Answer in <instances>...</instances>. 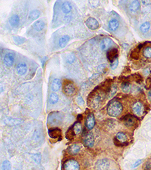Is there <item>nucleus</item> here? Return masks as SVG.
Here are the masks:
<instances>
[{"label": "nucleus", "mask_w": 151, "mask_h": 170, "mask_svg": "<svg viewBox=\"0 0 151 170\" xmlns=\"http://www.w3.org/2000/svg\"><path fill=\"white\" fill-rule=\"evenodd\" d=\"M142 163V160H138L137 161H136L132 165V168H135V167H138L139 165H140Z\"/></svg>", "instance_id": "obj_42"}, {"label": "nucleus", "mask_w": 151, "mask_h": 170, "mask_svg": "<svg viewBox=\"0 0 151 170\" xmlns=\"http://www.w3.org/2000/svg\"><path fill=\"white\" fill-rule=\"evenodd\" d=\"M75 134L74 133V131L72 130V128H70L67 132H66V138L67 139H72Z\"/></svg>", "instance_id": "obj_37"}, {"label": "nucleus", "mask_w": 151, "mask_h": 170, "mask_svg": "<svg viewBox=\"0 0 151 170\" xmlns=\"http://www.w3.org/2000/svg\"><path fill=\"white\" fill-rule=\"evenodd\" d=\"M77 102H78V104H80V105H81V106L84 104V100L82 99V98L81 97V96H79V97H78Z\"/></svg>", "instance_id": "obj_44"}, {"label": "nucleus", "mask_w": 151, "mask_h": 170, "mask_svg": "<svg viewBox=\"0 0 151 170\" xmlns=\"http://www.w3.org/2000/svg\"><path fill=\"white\" fill-rule=\"evenodd\" d=\"M141 46H139V47H137L136 49H135L131 53V57L135 59H138L139 58V49H140V47Z\"/></svg>", "instance_id": "obj_35"}, {"label": "nucleus", "mask_w": 151, "mask_h": 170, "mask_svg": "<svg viewBox=\"0 0 151 170\" xmlns=\"http://www.w3.org/2000/svg\"><path fill=\"white\" fill-rule=\"evenodd\" d=\"M115 140L119 144H125L128 140L127 135L124 132H118L115 135Z\"/></svg>", "instance_id": "obj_16"}, {"label": "nucleus", "mask_w": 151, "mask_h": 170, "mask_svg": "<svg viewBox=\"0 0 151 170\" xmlns=\"http://www.w3.org/2000/svg\"><path fill=\"white\" fill-rule=\"evenodd\" d=\"M11 120H12V121H11L10 118H8L6 120V123H8L9 124H11V123L13 124V125L18 124L20 123L19 120H17V119H13V118H11Z\"/></svg>", "instance_id": "obj_38"}, {"label": "nucleus", "mask_w": 151, "mask_h": 170, "mask_svg": "<svg viewBox=\"0 0 151 170\" xmlns=\"http://www.w3.org/2000/svg\"><path fill=\"white\" fill-rule=\"evenodd\" d=\"M11 168V165L10 162L8 160H5L3 162L1 165L2 170H10Z\"/></svg>", "instance_id": "obj_32"}, {"label": "nucleus", "mask_w": 151, "mask_h": 170, "mask_svg": "<svg viewBox=\"0 0 151 170\" xmlns=\"http://www.w3.org/2000/svg\"><path fill=\"white\" fill-rule=\"evenodd\" d=\"M118 64H119V61H118V59H117L116 60L114 61L113 62H112L111 63V69H115V68L117 67L118 66Z\"/></svg>", "instance_id": "obj_39"}, {"label": "nucleus", "mask_w": 151, "mask_h": 170, "mask_svg": "<svg viewBox=\"0 0 151 170\" xmlns=\"http://www.w3.org/2000/svg\"><path fill=\"white\" fill-rule=\"evenodd\" d=\"M32 158L36 164H40L41 161V155L40 153H35V154L32 155Z\"/></svg>", "instance_id": "obj_34"}, {"label": "nucleus", "mask_w": 151, "mask_h": 170, "mask_svg": "<svg viewBox=\"0 0 151 170\" xmlns=\"http://www.w3.org/2000/svg\"><path fill=\"white\" fill-rule=\"evenodd\" d=\"M145 170H150L151 169V161L149 160L145 164Z\"/></svg>", "instance_id": "obj_41"}, {"label": "nucleus", "mask_w": 151, "mask_h": 170, "mask_svg": "<svg viewBox=\"0 0 151 170\" xmlns=\"http://www.w3.org/2000/svg\"><path fill=\"white\" fill-rule=\"evenodd\" d=\"M86 26L91 30H96L100 27V24L97 19L93 17H89L86 21Z\"/></svg>", "instance_id": "obj_7"}, {"label": "nucleus", "mask_w": 151, "mask_h": 170, "mask_svg": "<svg viewBox=\"0 0 151 170\" xmlns=\"http://www.w3.org/2000/svg\"><path fill=\"white\" fill-rule=\"evenodd\" d=\"M129 11L132 13L137 12V11L139 10V9H140V2H139L138 0L132 1L131 4L129 5Z\"/></svg>", "instance_id": "obj_17"}, {"label": "nucleus", "mask_w": 151, "mask_h": 170, "mask_svg": "<svg viewBox=\"0 0 151 170\" xmlns=\"http://www.w3.org/2000/svg\"><path fill=\"white\" fill-rule=\"evenodd\" d=\"M62 82L61 80L59 79H54L52 83V90L54 92H56L59 91V89L61 88Z\"/></svg>", "instance_id": "obj_21"}, {"label": "nucleus", "mask_w": 151, "mask_h": 170, "mask_svg": "<svg viewBox=\"0 0 151 170\" xmlns=\"http://www.w3.org/2000/svg\"><path fill=\"white\" fill-rule=\"evenodd\" d=\"M137 122V119L135 116L131 115H127L123 118V123L128 128H131L134 126Z\"/></svg>", "instance_id": "obj_8"}, {"label": "nucleus", "mask_w": 151, "mask_h": 170, "mask_svg": "<svg viewBox=\"0 0 151 170\" xmlns=\"http://www.w3.org/2000/svg\"><path fill=\"white\" fill-rule=\"evenodd\" d=\"M33 27V29L36 31H40L45 28V23H44V21H43L38 20L34 23Z\"/></svg>", "instance_id": "obj_20"}, {"label": "nucleus", "mask_w": 151, "mask_h": 170, "mask_svg": "<svg viewBox=\"0 0 151 170\" xmlns=\"http://www.w3.org/2000/svg\"><path fill=\"white\" fill-rule=\"evenodd\" d=\"M76 60V57L74 53H70L67 55L66 56V61L68 64H73L74 63Z\"/></svg>", "instance_id": "obj_31"}, {"label": "nucleus", "mask_w": 151, "mask_h": 170, "mask_svg": "<svg viewBox=\"0 0 151 170\" xmlns=\"http://www.w3.org/2000/svg\"><path fill=\"white\" fill-rule=\"evenodd\" d=\"M143 56L146 59L151 58V47H146L143 49Z\"/></svg>", "instance_id": "obj_30"}, {"label": "nucleus", "mask_w": 151, "mask_h": 170, "mask_svg": "<svg viewBox=\"0 0 151 170\" xmlns=\"http://www.w3.org/2000/svg\"><path fill=\"white\" fill-rule=\"evenodd\" d=\"M132 110L135 114L141 116L144 112V106L141 102H135L132 106Z\"/></svg>", "instance_id": "obj_6"}, {"label": "nucleus", "mask_w": 151, "mask_h": 170, "mask_svg": "<svg viewBox=\"0 0 151 170\" xmlns=\"http://www.w3.org/2000/svg\"><path fill=\"white\" fill-rule=\"evenodd\" d=\"M62 11L64 13L68 14V13H70V11H72V6L69 2H64L62 5Z\"/></svg>", "instance_id": "obj_24"}, {"label": "nucleus", "mask_w": 151, "mask_h": 170, "mask_svg": "<svg viewBox=\"0 0 151 170\" xmlns=\"http://www.w3.org/2000/svg\"><path fill=\"white\" fill-rule=\"evenodd\" d=\"M64 168L65 170H80V165L77 161L70 159L65 163Z\"/></svg>", "instance_id": "obj_3"}, {"label": "nucleus", "mask_w": 151, "mask_h": 170, "mask_svg": "<svg viewBox=\"0 0 151 170\" xmlns=\"http://www.w3.org/2000/svg\"><path fill=\"white\" fill-rule=\"evenodd\" d=\"M13 40H14L16 44L20 45V44H23V43H25V41H26V39L24 37H22L17 36L13 37Z\"/></svg>", "instance_id": "obj_33"}, {"label": "nucleus", "mask_w": 151, "mask_h": 170, "mask_svg": "<svg viewBox=\"0 0 151 170\" xmlns=\"http://www.w3.org/2000/svg\"><path fill=\"white\" fill-rule=\"evenodd\" d=\"M64 93H65V95L68 96H71L74 95L76 92V88L74 85L72 83H68L65 85L63 88Z\"/></svg>", "instance_id": "obj_13"}, {"label": "nucleus", "mask_w": 151, "mask_h": 170, "mask_svg": "<svg viewBox=\"0 0 151 170\" xmlns=\"http://www.w3.org/2000/svg\"><path fill=\"white\" fill-rule=\"evenodd\" d=\"M107 59L110 61V63H112L115 60H116L118 57V50L115 48H113V49H110L107 50Z\"/></svg>", "instance_id": "obj_9"}, {"label": "nucleus", "mask_w": 151, "mask_h": 170, "mask_svg": "<svg viewBox=\"0 0 151 170\" xmlns=\"http://www.w3.org/2000/svg\"><path fill=\"white\" fill-rule=\"evenodd\" d=\"M113 44V41L110 38H104L101 41L100 47L103 51H107L110 49Z\"/></svg>", "instance_id": "obj_5"}, {"label": "nucleus", "mask_w": 151, "mask_h": 170, "mask_svg": "<svg viewBox=\"0 0 151 170\" xmlns=\"http://www.w3.org/2000/svg\"><path fill=\"white\" fill-rule=\"evenodd\" d=\"M16 71L17 73L19 75H24L26 74L27 71V66L26 63H20L16 66Z\"/></svg>", "instance_id": "obj_15"}, {"label": "nucleus", "mask_w": 151, "mask_h": 170, "mask_svg": "<svg viewBox=\"0 0 151 170\" xmlns=\"http://www.w3.org/2000/svg\"><path fill=\"white\" fill-rule=\"evenodd\" d=\"M15 61V57L12 53H8L5 55L3 59V62L5 65L8 66H13Z\"/></svg>", "instance_id": "obj_14"}, {"label": "nucleus", "mask_w": 151, "mask_h": 170, "mask_svg": "<svg viewBox=\"0 0 151 170\" xmlns=\"http://www.w3.org/2000/svg\"><path fill=\"white\" fill-rule=\"evenodd\" d=\"M94 136L91 134H87L84 138V144L88 148H91L94 144Z\"/></svg>", "instance_id": "obj_12"}, {"label": "nucleus", "mask_w": 151, "mask_h": 170, "mask_svg": "<svg viewBox=\"0 0 151 170\" xmlns=\"http://www.w3.org/2000/svg\"><path fill=\"white\" fill-rule=\"evenodd\" d=\"M147 96H148V100H149L150 102H151V90H150L147 93Z\"/></svg>", "instance_id": "obj_46"}, {"label": "nucleus", "mask_w": 151, "mask_h": 170, "mask_svg": "<svg viewBox=\"0 0 151 170\" xmlns=\"http://www.w3.org/2000/svg\"><path fill=\"white\" fill-rule=\"evenodd\" d=\"M40 13L38 10H33L29 13V19L31 21H35L40 17Z\"/></svg>", "instance_id": "obj_25"}, {"label": "nucleus", "mask_w": 151, "mask_h": 170, "mask_svg": "<svg viewBox=\"0 0 151 170\" xmlns=\"http://www.w3.org/2000/svg\"><path fill=\"white\" fill-rule=\"evenodd\" d=\"M117 91V87L115 85H113V86H112V87L110 89V91H109V94H110V96H113L115 95V93Z\"/></svg>", "instance_id": "obj_40"}, {"label": "nucleus", "mask_w": 151, "mask_h": 170, "mask_svg": "<svg viewBox=\"0 0 151 170\" xmlns=\"http://www.w3.org/2000/svg\"><path fill=\"white\" fill-rule=\"evenodd\" d=\"M63 120V115L60 112H52L48 116V124L51 126L60 124Z\"/></svg>", "instance_id": "obj_2"}, {"label": "nucleus", "mask_w": 151, "mask_h": 170, "mask_svg": "<svg viewBox=\"0 0 151 170\" xmlns=\"http://www.w3.org/2000/svg\"><path fill=\"white\" fill-rule=\"evenodd\" d=\"M69 41H70V37L68 35H64L62 37H61L58 41L59 47H60V48H65Z\"/></svg>", "instance_id": "obj_23"}, {"label": "nucleus", "mask_w": 151, "mask_h": 170, "mask_svg": "<svg viewBox=\"0 0 151 170\" xmlns=\"http://www.w3.org/2000/svg\"><path fill=\"white\" fill-rule=\"evenodd\" d=\"M82 125L79 122H76L74 126H72V130L74 131V133L75 134V135H78L79 134H80L81 132H82Z\"/></svg>", "instance_id": "obj_26"}, {"label": "nucleus", "mask_w": 151, "mask_h": 170, "mask_svg": "<svg viewBox=\"0 0 151 170\" xmlns=\"http://www.w3.org/2000/svg\"><path fill=\"white\" fill-rule=\"evenodd\" d=\"M97 70L99 73H104L107 70V66L106 65H105V64H102V65H100V66H97Z\"/></svg>", "instance_id": "obj_36"}, {"label": "nucleus", "mask_w": 151, "mask_h": 170, "mask_svg": "<svg viewBox=\"0 0 151 170\" xmlns=\"http://www.w3.org/2000/svg\"><path fill=\"white\" fill-rule=\"evenodd\" d=\"M61 130L58 128H54L49 130V136L52 139H58L61 138L62 137Z\"/></svg>", "instance_id": "obj_11"}, {"label": "nucleus", "mask_w": 151, "mask_h": 170, "mask_svg": "<svg viewBox=\"0 0 151 170\" xmlns=\"http://www.w3.org/2000/svg\"><path fill=\"white\" fill-rule=\"evenodd\" d=\"M80 151V147L78 144H73L68 148V152L70 155H76Z\"/></svg>", "instance_id": "obj_19"}, {"label": "nucleus", "mask_w": 151, "mask_h": 170, "mask_svg": "<svg viewBox=\"0 0 151 170\" xmlns=\"http://www.w3.org/2000/svg\"><path fill=\"white\" fill-rule=\"evenodd\" d=\"M150 23L148 21H146L145 23H143L141 25L140 31L143 33H146V32L148 31V30L150 29Z\"/></svg>", "instance_id": "obj_28"}, {"label": "nucleus", "mask_w": 151, "mask_h": 170, "mask_svg": "<svg viewBox=\"0 0 151 170\" xmlns=\"http://www.w3.org/2000/svg\"><path fill=\"white\" fill-rule=\"evenodd\" d=\"M119 26V23L115 19H112L108 23V27L111 31H115Z\"/></svg>", "instance_id": "obj_18"}, {"label": "nucleus", "mask_w": 151, "mask_h": 170, "mask_svg": "<svg viewBox=\"0 0 151 170\" xmlns=\"http://www.w3.org/2000/svg\"><path fill=\"white\" fill-rule=\"evenodd\" d=\"M10 23L12 27H17L19 24L20 18L17 15H13L10 18Z\"/></svg>", "instance_id": "obj_22"}, {"label": "nucleus", "mask_w": 151, "mask_h": 170, "mask_svg": "<svg viewBox=\"0 0 151 170\" xmlns=\"http://www.w3.org/2000/svg\"><path fill=\"white\" fill-rule=\"evenodd\" d=\"M90 5L92 7H97L98 6V4L100 3V1H89Z\"/></svg>", "instance_id": "obj_43"}, {"label": "nucleus", "mask_w": 151, "mask_h": 170, "mask_svg": "<svg viewBox=\"0 0 151 170\" xmlns=\"http://www.w3.org/2000/svg\"><path fill=\"white\" fill-rule=\"evenodd\" d=\"M95 124V120L93 114H88L86 120V126L88 130H91Z\"/></svg>", "instance_id": "obj_10"}, {"label": "nucleus", "mask_w": 151, "mask_h": 170, "mask_svg": "<svg viewBox=\"0 0 151 170\" xmlns=\"http://www.w3.org/2000/svg\"><path fill=\"white\" fill-rule=\"evenodd\" d=\"M109 165L110 164L107 159L99 160L95 163V170H107L109 169Z\"/></svg>", "instance_id": "obj_4"}, {"label": "nucleus", "mask_w": 151, "mask_h": 170, "mask_svg": "<svg viewBox=\"0 0 151 170\" xmlns=\"http://www.w3.org/2000/svg\"><path fill=\"white\" fill-rule=\"evenodd\" d=\"M131 89V85L129 82H123L122 84H121V90L125 93H129Z\"/></svg>", "instance_id": "obj_27"}, {"label": "nucleus", "mask_w": 151, "mask_h": 170, "mask_svg": "<svg viewBox=\"0 0 151 170\" xmlns=\"http://www.w3.org/2000/svg\"><path fill=\"white\" fill-rule=\"evenodd\" d=\"M58 99H59L58 96V95H56V93L50 94V95L49 96V101L51 104H56V103L58 102Z\"/></svg>", "instance_id": "obj_29"}, {"label": "nucleus", "mask_w": 151, "mask_h": 170, "mask_svg": "<svg viewBox=\"0 0 151 170\" xmlns=\"http://www.w3.org/2000/svg\"><path fill=\"white\" fill-rule=\"evenodd\" d=\"M123 111V105L119 101L113 100L109 102L107 107V112L109 116L117 117L119 116Z\"/></svg>", "instance_id": "obj_1"}, {"label": "nucleus", "mask_w": 151, "mask_h": 170, "mask_svg": "<svg viewBox=\"0 0 151 170\" xmlns=\"http://www.w3.org/2000/svg\"><path fill=\"white\" fill-rule=\"evenodd\" d=\"M15 170H18V169H15Z\"/></svg>", "instance_id": "obj_47"}, {"label": "nucleus", "mask_w": 151, "mask_h": 170, "mask_svg": "<svg viewBox=\"0 0 151 170\" xmlns=\"http://www.w3.org/2000/svg\"><path fill=\"white\" fill-rule=\"evenodd\" d=\"M142 3L143 4L144 6H148L151 4V1L150 0H145V1H142Z\"/></svg>", "instance_id": "obj_45"}]
</instances>
